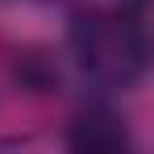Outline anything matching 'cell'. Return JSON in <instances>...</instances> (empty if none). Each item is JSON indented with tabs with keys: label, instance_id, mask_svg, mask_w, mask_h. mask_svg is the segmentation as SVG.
Listing matches in <instances>:
<instances>
[{
	"label": "cell",
	"instance_id": "obj_2",
	"mask_svg": "<svg viewBox=\"0 0 154 154\" xmlns=\"http://www.w3.org/2000/svg\"><path fill=\"white\" fill-rule=\"evenodd\" d=\"M67 146L71 150H88V154H121L133 146L129 137L125 117L108 104H88L71 117V129H67Z\"/></svg>",
	"mask_w": 154,
	"mask_h": 154
},
{
	"label": "cell",
	"instance_id": "obj_1",
	"mask_svg": "<svg viewBox=\"0 0 154 154\" xmlns=\"http://www.w3.org/2000/svg\"><path fill=\"white\" fill-rule=\"evenodd\" d=\"M71 54L92 83L112 92L137 88L150 63L142 21L133 13H112V8H92L71 21Z\"/></svg>",
	"mask_w": 154,
	"mask_h": 154
}]
</instances>
